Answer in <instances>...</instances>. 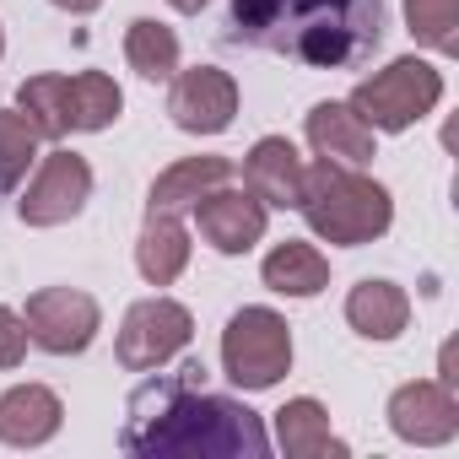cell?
I'll return each mask as SVG.
<instances>
[{
  "label": "cell",
  "instance_id": "22",
  "mask_svg": "<svg viewBox=\"0 0 459 459\" xmlns=\"http://www.w3.org/2000/svg\"><path fill=\"white\" fill-rule=\"evenodd\" d=\"M17 114L39 130V141H65L71 125H65V76L44 71V76H28L17 87Z\"/></svg>",
  "mask_w": 459,
  "mask_h": 459
},
{
  "label": "cell",
  "instance_id": "19",
  "mask_svg": "<svg viewBox=\"0 0 459 459\" xmlns=\"http://www.w3.org/2000/svg\"><path fill=\"white\" fill-rule=\"evenodd\" d=\"M260 281L281 298H319L330 287V260L314 249V244H276L260 265Z\"/></svg>",
  "mask_w": 459,
  "mask_h": 459
},
{
  "label": "cell",
  "instance_id": "12",
  "mask_svg": "<svg viewBox=\"0 0 459 459\" xmlns=\"http://www.w3.org/2000/svg\"><path fill=\"white\" fill-rule=\"evenodd\" d=\"M303 173H308V162L298 157V146L287 141V135H265V141H255L249 146V157H244V189L271 211H292L298 200H303Z\"/></svg>",
  "mask_w": 459,
  "mask_h": 459
},
{
  "label": "cell",
  "instance_id": "7",
  "mask_svg": "<svg viewBox=\"0 0 459 459\" xmlns=\"http://www.w3.org/2000/svg\"><path fill=\"white\" fill-rule=\"evenodd\" d=\"M189 335H195V319H189L184 303H173V298H146V303H135V308L125 314V325H119V362H125L130 373H152V368L173 362V357L189 346Z\"/></svg>",
  "mask_w": 459,
  "mask_h": 459
},
{
  "label": "cell",
  "instance_id": "9",
  "mask_svg": "<svg viewBox=\"0 0 459 459\" xmlns=\"http://www.w3.org/2000/svg\"><path fill=\"white\" fill-rule=\"evenodd\" d=\"M168 114L189 135H221L227 125H233V114H238V82L227 71H216V65L178 71L173 92H168Z\"/></svg>",
  "mask_w": 459,
  "mask_h": 459
},
{
  "label": "cell",
  "instance_id": "27",
  "mask_svg": "<svg viewBox=\"0 0 459 459\" xmlns=\"http://www.w3.org/2000/svg\"><path fill=\"white\" fill-rule=\"evenodd\" d=\"M168 6H173V12H184V17H195V12L205 6V0H168Z\"/></svg>",
  "mask_w": 459,
  "mask_h": 459
},
{
  "label": "cell",
  "instance_id": "2",
  "mask_svg": "<svg viewBox=\"0 0 459 459\" xmlns=\"http://www.w3.org/2000/svg\"><path fill=\"white\" fill-rule=\"evenodd\" d=\"M389 28L384 0H233L227 39L298 60L308 71H357L378 55Z\"/></svg>",
  "mask_w": 459,
  "mask_h": 459
},
{
  "label": "cell",
  "instance_id": "10",
  "mask_svg": "<svg viewBox=\"0 0 459 459\" xmlns=\"http://www.w3.org/2000/svg\"><path fill=\"white\" fill-rule=\"evenodd\" d=\"M195 227L200 238L216 249V255H249L260 238H265V205L249 195V189H205L195 200Z\"/></svg>",
  "mask_w": 459,
  "mask_h": 459
},
{
  "label": "cell",
  "instance_id": "4",
  "mask_svg": "<svg viewBox=\"0 0 459 459\" xmlns=\"http://www.w3.org/2000/svg\"><path fill=\"white\" fill-rule=\"evenodd\" d=\"M437 98H443V71L416 60V55H400L384 71H373L368 82H357L351 108H357L362 125H373L384 135H400L416 119H427L437 108Z\"/></svg>",
  "mask_w": 459,
  "mask_h": 459
},
{
  "label": "cell",
  "instance_id": "21",
  "mask_svg": "<svg viewBox=\"0 0 459 459\" xmlns=\"http://www.w3.org/2000/svg\"><path fill=\"white\" fill-rule=\"evenodd\" d=\"M125 60H130L135 76L168 82V76L178 71V33H173L168 22H157V17H135V22L125 28Z\"/></svg>",
  "mask_w": 459,
  "mask_h": 459
},
{
  "label": "cell",
  "instance_id": "13",
  "mask_svg": "<svg viewBox=\"0 0 459 459\" xmlns=\"http://www.w3.org/2000/svg\"><path fill=\"white\" fill-rule=\"evenodd\" d=\"M303 135L314 146V157H330V162H346V168H362L378 157V130L357 119L351 103H314L308 119H303Z\"/></svg>",
  "mask_w": 459,
  "mask_h": 459
},
{
  "label": "cell",
  "instance_id": "20",
  "mask_svg": "<svg viewBox=\"0 0 459 459\" xmlns=\"http://www.w3.org/2000/svg\"><path fill=\"white\" fill-rule=\"evenodd\" d=\"M125 108V92L114 87V76L103 71H82V76H65V125L71 135L76 130H108Z\"/></svg>",
  "mask_w": 459,
  "mask_h": 459
},
{
  "label": "cell",
  "instance_id": "6",
  "mask_svg": "<svg viewBox=\"0 0 459 459\" xmlns=\"http://www.w3.org/2000/svg\"><path fill=\"white\" fill-rule=\"evenodd\" d=\"M22 325H28V341H33L39 351H49V357H76V351L92 346L103 314H98V298H87V292H76V287H44V292L28 298Z\"/></svg>",
  "mask_w": 459,
  "mask_h": 459
},
{
  "label": "cell",
  "instance_id": "11",
  "mask_svg": "<svg viewBox=\"0 0 459 459\" xmlns=\"http://www.w3.org/2000/svg\"><path fill=\"white\" fill-rule=\"evenodd\" d=\"M389 427H394V437H405L416 448H437L459 432V400L448 384H432V378L400 384L389 394Z\"/></svg>",
  "mask_w": 459,
  "mask_h": 459
},
{
  "label": "cell",
  "instance_id": "8",
  "mask_svg": "<svg viewBox=\"0 0 459 459\" xmlns=\"http://www.w3.org/2000/svg\"><path fill=\"white\" fill-rule=\"evenodd\" d=\"M87 200H92V168H87V157L55 146V152L39 162L28 195L17 200V216H22L28 227H60V221L82 216Z\"/></svg>",
  "mask_w": 459,
  "mask_h": 459
},
{
  "label": "cell",
  "instance_id": "26",
  "mask_svg": "<svg viewBox=\"0 0 459 459\" xmlns=\"http://www.w3.org/2000/svg\"><path fill=\"white\" fill-rule=\"evenodd\" d=\"M55 6H60V12H71V17H87V12H98V6H103V0H55Z\"/></svg>",
  "mask_w": 459,
  "mask_h": 459
},
{
  "label": "cell",
  "instance_id": "1",
  "mask_svg": "<svg viewBox=\"0 0 459 459\" xmlns=\"http://www.w3.org/2000/svg\"><path fill=\"white\" fill-rule=\"evenodd\" d=\"M200 362H184L178 373L146 378L130 405H125V432L119 448L141 459H168V454H200V459H265L271 437L265 421L244 405L211 394Z\"/></svg>",
  "mask_w": 459,
  "mask_h": 459
},
{
  "label": "cell",
  "instance_id": "28",
  "mask_svg": "<svg viewBox=\"0 0 459 459\" xmlns=\"http://www.w3.org/2000/svg\"><path fill=\"white\" fill-rule=\"evenodd\" d=\"M0 55H6V33H0Z\"/></svg>",
  "mask_w": 459,
  "mask_h": 459
},
{
  "label": "cell",
  "instance_id": "16",
  "mask_svg": "<svg viewBox=\"0 0 459 459\" xmlns=\"http://www.w3.org/2000/svg\"><path fill=\"white\" fill-rule=\"evenodd\" d=\"M233 178V162L227 157H184V162H173L168 173H157V184H152V195H146V211H157V216H184V211H195V200L205 195V189H216V184H227Z\"/></svg>",
  "mask_w": 459,
  "mask_h": 459
},
{
  "label": "cell",
  "instance_id": "25",
  "mask_svg": "<svg viewBox=\"0 0 459 459\" xmlns=\"http://www.w3.org/2000/svg\"><path fill=\"white\" fill-rule=\"evenodd\" d=\"M28 346H33V341H28V325H22V314L0 303V368H22Z\"/></svg>",
  "mask_w": 459,
  "mask_h": 459
},
{
  "label": "cell",
  "instance_id": "24",
  "mask_svg": "<svg viewBox=\"0 0 459 459\" xmlns=\"http://www.w3.org/2000/svg\"><path fill=\"white\" fill-rule=\"evenodd\" d=\"M33 162H39V130L22 114L0 108V195H12Z\"/></svg>",
  "mask_w": 459,
  "mask_h": 459
},
{
  "label": "cell",
  "instance_id": "18",
  "mask_svg": "<svg viewBox=\"0 0 459 459\" xmlns=\"http://www.w3.org/2000/svg\"><path fill=\"white\" fill-rule=\"evenodd\" d=\"M135 265L152 287H173L189 265V233H184V221L178 216H157L146 211V227H141V238H135Z\"/></svg>",
  "mask_w": 459,
  "mask_h": 459
},
{
  "label": "cell",
  "instance_id": "15",
  "mask_svg": "<svg viewBox=\"0 0 459 459\" xmlns=\"http://www.w3.org/2000/svg\"><path fill=\"white\" fill-rule=\"evenodd\" d=\"M276 443L287 459H346V443L330 432V411L308 394H298L276 411Z\"/></svg>",
  "mask_w": 459,
  "mask_h": 459
},
{
  "label": "cell",
  "instance_id": "17",
  "mask_svg": "<svg viewBox=\"0 0 459 459\" xmlns=\"http://www.w3.org/2000/svg\"><path fill=\"white\" fill-rule=\"evenodd\" d=\"M346 325L362 341H394L411 325V298L394 281H357L346 298Z\"/></svg>",
  "mask_w": 459,
  "mask_h": 459
},
{
  "label": "cell",
  "instance_id": "23",
  "mask_svg": "<svg viewBox=\"0 0 459 459\" xmlns=\"http://www.w3.org/2000/svg\"><path fill=\"white\" fill-rule=\"evenodd\" d=\"M405 28L437 55H459V0H405Z\"/></svg>",
  "mask_w": 459,
  "mask_h": 459
},
{
  "label": "cell",
  "instance_id": "5",
  "mask_svg": "<svg viewBox=\"0 0 459 459\" xmlns=\"http://www.w3.org/2000/svg\"><path fill=\"white\" fill-rule=\"evenodd\" d=\"M221 368L238 389H276L292 368V330L276 308H238L221 330Z\"/></svg>",
  "mask_w": 459,
  "mask_h": 459
},
{
  "label": "cell",
  "instance_id": "14",
  "mask_svg": "<svg viewBox=\"0 0 459 459\" xmlns=\"http://www.w3.org/2000/svg\"><path fill=\"white\" fill-rule=\"evenodd\" d=\"M60 421H65V405L44 384H17L0 394V443L6 448H39L60 432Z\"/></svg>",
  "mask_w": 459,
  "mask_h": 459
},
{
  "label": "cell",
  "instance_id": "3",
  "mask_svg": "<svg viewBox=\"0 0 459 459\" xmlns=\"http://www.w3.org/2000/svg\"><path fill=\"white\" fill-rule=\"evenodd\" d=\"M298 211L308 216L314 227V238L325 244H341V249H362L373 238L389 233V221H394V200L378 178L346 168V162H330L319 157L308 173H303V200Z\"/></svg>",
  "mask_w": 459,
  "mask_h": 459
}]
</instances>
